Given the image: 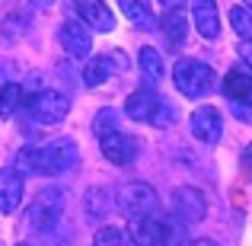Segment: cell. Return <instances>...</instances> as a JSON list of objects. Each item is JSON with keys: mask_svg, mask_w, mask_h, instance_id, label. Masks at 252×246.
Wrapping results in <instances>:
<instances>
[{"mask_svg": "<svg viewBox=\"0 0 252 246\" xmlns=\"http://www.w3.org/2000/svg\"><path fill=\"white\" fill-rule=\"evenodd\" d=\"M19 246H26V243H19Z\"/></svg>", "mask_w": 252, "mask_h": 246, "instance_id": "31", "label": "cell"}, {"mask_svg": "<svg viewBox=\"0 0 252 246\" xmlns=\"http://www.w3.org/2000/svg\"><path fill=\"white\" fill-rule=\"evenodd\" d=\"M26 105H29L32 118H35V122H42V125H58V122H64V118H67V112H70V99L64 96V93H58V90L35 93V96H32Z\"/></svg>", "mask_w": 252, "mask_h": 246, "instance_id": "6", "label": "cell"}, {"mask_svg": "<svg viewBox=\"0 0 252 246\" xmlns=\"http://www.w3.org/2000/svg\"><path fill=\"white\" fill-rule=\"evenodd\" d=\"M118 6H122L125 19H128V23H134L137 29H160L150 0H118Z\"/></svg>", "mask_w": 252, "mask_h": 246, "instance_id": "17", "label": "cell"}, {"mask_svg": "<svg viewBox=\"0 0 252 246\" xmlns=\"http://www.w3.org/2000/svg\"><path fill=\"white\" fill-rule=\"evenodd\" d=\"M23 205V173L3 166L0 170V214H13Z\"/></svg>", "mask_w": 252, "mask_h": 246, "instance_id": "14", "label": "cell"}, {"mask_svg": "<svg viewBox=\"0 0 252 246\" xmlns=\"http://www.w3.org/2000/svg\"><path fill=\"white\" fill-rule=\"evenodd\" d=\"M172 83L182 96L189 99H204L217 86V74L211 70V64L195 61V58H179L172 68Z\"/></svg>", "mask_w": 252, "mask_h": 246, "instance_id": "2", "label": "cell"}, {"mask_svg": "<svg viewBox=\"0 0 252 246\" xmlns=\"http://www.w3.org/2000/svg\"><path fill=\"white\" fill-rule=\"evenodd\" d=\"M160 29H163V38L172 45V48H182L185 45V35H189V19H185V13L179 10H166L160 19Z\"/></svg>", "mask_w": 252, "mask_h": 246, "instance_id": "18", "label": "cell"}, {"mask_svg": "<svg viewBox=\"0 0 252 246\" xmlns=\"http://www.w3.org/2000/svg\"><path fill=\"white\" fill-rule=\"evenodd\" d=\"M61 214H64V192L61 189H45V192L35 195L29 214H26V224H29L35 234H48V230L58 227Z\"/></svg>", "mask_w": 252, "mask_h": 246, "instance_id": "4", "label": "cell"}, {"mask_svg": "<svg viewBox=\"0 0 252 246\" xmlns=\"http://www.w3.org/2000/svg\"><path fill=\"white\" fill-rule=\"evenodd\" d=\"M189 246H217V243H214V240H204V237H201V240H191Z\"/></svg>", "mask_w": 252, "mask_h": 246, "instance_id": "27", "label": "cell"}, {"mask_svg": "<svg viewBox=\"0 0 252 246\" xmlns=\"http://www.w3.org/2000/svg\"><path fill=\"white\" fill-rule=\"evenodd\" d=\"M137 64H141L144 77H147V83H160L163 80V58L157 48H141V55H137Z\"/></svg>", "mask_w": 252, "mask_h": 246, "instance_id": "19", "label": "cell"}, {"mask_svg": "<svg viewBox=\"0 0 252 246\" xmlns=\"http://www.w3.org/2000/svg\"><path fill=\"white\" fill-rule=\"evenodd\" d=\"M19 105H23V86H19V83L0 86V115H3V118H13Z\"/></svg>", "mask_w": 252, "mask_h": 246, "instance_id": "20", "label": "cell"}, {"mask_svg": "<svg viewBox=\"0 0 252 246\" xmlns=\"http://www.w3.org/2000/svg\"><path fill=\"white\" fill-rule=\"evenodd\" d=\"M246 6H249V10H252V0H246Z\"/></svg>", "mask_w": 252, "mask_h": 246, "instance_id": "30", "label": "cell"}, {"mask_svg": "<svg viewBox=\"0 0 252 246\" xmlns=\"http://www.w3.org/2000/svg\"><path fill=\"white\" fill-rule=\"evenodd\" d=\"M160 3H163V6H166V10H176V6H182V3H185V0H160Z\"/></svg>", "mask_w": 252, "mask_h": 246, "instance_id": "26", "label": "cell"}, {"mask_svg": "<svg viewBox=\"0 0 252 246\" xmlns=\"http://www.w3.org/2000/svg\"><path fill=\"white\" fill-rule=\"evenodd\" d=\"M172 211H176L185 224H198V221H204V214H208V205H204V195L198 189L182 185V189L172 192Z\"/></svg>", "mask_w": 252, "mask_h": 246, "instance_id": "10", "label": "cell"}, {"mask_svg": "<svg viewBox=\"0 0 252 246\" xmlns=\"http://www.w3.org/2000/svg\"><path fill=\"white\" fill-rule=\"evenodd\" d=\"M189 125H191V135H195L201 144H217V141H220V135H223L220 112L211 109V105H201V109L191 112Z\"/></svg>", "mask_w": 252, "mask_h": 246, "instance_id": "12", "label": "cell"}, {"mask_svg": "<svg viewBox=\"0 0 252 246\" xmlns=\"http://www.w3.org/2000/svg\"><path fill=\"white\" fill-rule=\"evenodd\" d=\"M96 246H125V234L118 227H102V230H96Z\"/></svg>", "mask_w": 252, "mask_h": 246, "instance_id": "24", "label": "cell"}, {"mask_svg": "<svg viewBox=\"0 0 252 246\" xmlns=\"http://www.w3.org/2000/svg\"><path fill=\"white\" fill-rule=\"evenodd\" d=\"M74 3H77L80 19L86 26H93L96 32H112L115 29V16H112V10L102 3V0H74Z\"/></svg>", "mask_w": 252, "mask_h": 246, "instance_id": "15", "label": "cell"}, {"mask_svg": "<svg viewBox=\"0 0 252 246\" xmlns=\"http://www.w3.org/2000/svg\"><path fill=\"white\" fill-rule=\"evenodd\" d=\"M115 125H118V115H115L112 109H102L96 118H93V131H96L99 138H102V135H109V131H118Z\"/></svg>", "mask_w": 252, "mask_h": 246, "instance_id": "23", "label": "cell"}, {"mask_svg": "<svg viewBox=\"0 0 252 246\" xmlns=\"http://www.w3.org/2000/svg\"><path fill=\"white\" fill-rule=\"evenodd\" d=\"M230 26H233L243 38H252V10H246V6H233V10H230Z\"/></svg>", "mask_w": 252, "mask_h": 246, "instance_id": "22", "label": "cell"}, {"mask_svg": "<svg viewBox=\"0 0 252 246\" xmlns=\"http://www.w3.org/2000/svg\"><path fill=\"white\" fill-rule=\"evenodd\" d=\"M115 205L128 217H147L160 208V195H157V189L147 185V182H128L115 192Z\"/></svg>", "mask_w": 252, "mask_h": 246, "instance_id": "5", "label": "cell"}, {"mask_svg": "<svg viewBox=\"0 0 252 246\" xmlns=\"http://www.w3.org/2000/svg\"><path fill=\"white\" fill-rule=\"evenodd\" d=\"M55 0H35V6H51Z\"/></svg>", "mask_w": 252, "mask_h": 246, "instance_id": "29", "label": "cell"}, {"mask_svg": "<svg viewBox=\"0 0 252 246\" xmlns=\"http://www.w3.org/2000/svg\"><path fill=\"white\" fill-rule=\"evenodd\" d=\"M112 192L109 189H90L86 192V214L90 217H102L105 211L112 208Z\"/></svg>", "mask_w": 252, "mask_h": 246, "instance_id": "21", "label": "cell"}, {"mask_svg": "<svg viewBox=\"0 0 252 246\" xmlns=\"http://www.w3.org/2000/svg\"><path fill=\"white\" fill-rule=\"evenodd\" d=\"M128 237H131L134 246H169L172 234L163 221H157L154 214H147V217H131Z\"/></svg>", "mask_w": 252, "mask_h": 246, "instance_id": "9", "label": "cell"}, {"mask_svg": "<svg viewBox=\"0 0 252 246\" xmlns=\"http://www.w3.org/2000/svg\"><path fill=\"white\" fill-rule=\"evenodd\" d=\"M99 147H102L105 160L115 163V166H131L141 157V141L125 135V131H109V135H102L99 138Z\"/></svg>", "mask_w": 252, "mask_h": 246, "instance_id": "8", "label": "cell"}, {"mask_svg": "<svg viewBox=\"0 0 252 246\" xmlns=\"http://www.w3.org/2000/svg\"><path fill=\"white\" fill-rule=\"evenodd\" d=\"M118 70H128V58L122 55V51H109V55H99L96 61H90L86 64V70H83V83L86 86H99V83H105L112 74H118Z\"/></svg>", "mask_w": 252, "mask_h": 246, "instance_id": "11", "label": "cell"}, {"mask_svg": "<svg viewBox=\"0 0 252 246\" xmlns=\"http://www.w3.org/2000/svg\"><path fill=\"white\" fill-rule=\"evenodd\" d=\"M61 45H64V51H67L70 58H90V51H93V35H90V29H86V23L83 19H67V23L61 26Z\"/></svg>", "mask_w": 252, "mask_h": 246, "instance_id": "13", "label": "cell"}, {"mask_svg": "<svg viewBox=\"0 0 252 246\" xmlns=\"http://www.w3.org/2000/svg\"><path fill=\"white\" fill-rule=\"evenodd\" d=\"M16 166L38 176H61L70 166H77V144L70 138H61L45 147H23L16 154Z\"/></svg>", "mask_w": 252, "mask_h": 246, "instance_id": "1", "label": "cell"}, {"mask_svg": "<svg viewBox=\"0 0 252 246\" xmlns=\"http://www.w3.org/2000/svg\"><path fill=\"white\" fill-rule=\"evenodd\" d=\"M191 16H195L198 35H204V38H217L220 35V16H217V3L214 0H191Z\"/></svg>", "mask_w": 252, "mask_h": 246, "instance_id": "16", "label": "cell"}, {"mask_svg": "<svg viewBox=\"0 0 252 246\" xmlns=\"http://www.w3.org/2000/svg\"><path fill=\"white\" fill-rule=\"evenodd\" d=\"M125 115L134 118V122H150L157 128H166L176 122V109H169V103H163L154 90H134L125 103Z\"/></svg>", "mask_w": 252, "mask_h": 246, "instance_id": "3", "label": "cell"}, {"mask_svg": "<svg viewBox=\"0 0 252 246\" xmlns=\"http://www.w3.org/2000/svg\"><path fill=\"white\" fill-rule=\"evenodd\" d=\"M236 55H240V61L249 68V74H252V38H243L240 45H236Z\"/></svg>", "mask_w": 252, "mask_h": 246, "instance_id": "25", "label": "cell"}, {"mask_svg": "<svg viewBox=\"0 0 252 246\" xmlns=\"http://www.w3.org/2000/svg\"><path fill=\"white\" fill-rule=\"evenodd\" d=\"M223 96L230 99L236 115L252 122V74H246V70H230L223 77Z\"/></svg>", "mask_w": 252, "mask_h": 246, "instance_id": "7", "label": "cell"}, {"mask_svg": "<svg viewBox=\"0 0 252 246\" xmlns=\"http://www.w3.org/2000/svg\"><path fill=\"white\" fill-rule=\"evenodd\" d=\"M246 163H249V170H252V144H249V150H246Z\"/></svg>", "mask_w": 252, "mask_h": 246, "instance_id": "28", "label": "cell"}]
</instances>
